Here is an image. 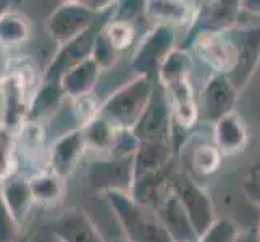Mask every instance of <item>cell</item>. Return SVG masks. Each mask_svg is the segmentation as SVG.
<instances>
[{"label": "cell", "mask_w": 260, "mask_h": 242, "mask_svg": "<svg viewBox=\"0 0 260 242\" xmlns=\"http://www.w3.org/2000/svg\"><path fill=\"white\" fill-rule=\"evenodd\" d=\"M105 197L128 242H175L154 209L136 202L126 192L110 191Z\"/></svg>", "instance_id": "obj_1"}, {"label": "cell", "mask_w": 260, "mask_h": 242, "mask_svg": "<svg viewBox=\"0 0 260 242\" xmlns=\"http://www.w3.org/2000/svg\"><path fill=\"white\" fill-rule=\"evenodd\" d=\"M154 91L155 86L150 78L141 75L107 98L99 110V116L115 129L133 131L144 115Z\"/></svg>", "instance_id": "obj_2"}, {"label": "cell", "mask_w": 260, "mask_h": 242, "mask_svg": "<svg viewBox=\"0 0 260 242\" xmlns=\"http://www.w3.org/2000/svg\"><path fill=\"white\" fill-rule=\"evenodd\" d=\"M172 189L186 213L189 215L197 234L201 237L217 221L213 217V205L209 194L186 171H176V169L172 178Z\"/></svg>", "instance_id": "obj_3"}, {"label": "cell", "mask_w": 260, "mask_h": 242, "mask_svg": "<svg viewBox=\"0 0 260 242\" xmlns=\"http://www.w3.org/2000/svg\"><path fill=\"white\" fill-rule=\"evenodd\" d=\"M26 79L21 73H8L0 78L2 97V123L7 129L16 132L28 120L29 103L34 94H29Z\"/></svg>", "instance_id": "obj_4"}, {"label": "cell", "mask_w": 260, "mask_h": 242, "mask_svg": "<svg viewBox=\"0 0 260 242\" xmlns=\"http://www.w3.org/2000/svg\"><path fill=\"white\" fill-rule=\"evenodd\" d=\"M172 109L162 87H155L142 118L133 129L139 142H172Z\"/></svg>", "instance_id": "obj_5"}, {"label": "cell", "mask_w": 260, "mask_h": 242, "mask_svg": "<svg viewBox=\"0 0 260 242\" xmlns=\"http://www.w3.org/2000/svg\"><path fill=\"white\" fill-rule=\"evenodd\" d=\"M92 13L78 2H63L53 10L47 20L46 29L58 46L79 38L91 29Z\"/></svg>", "instance_id": "obj_6"}, {"label": "cell", "mask_w": 260, "mask_h": 242, "mask_svg": "<svg viewBox=\"0 0 260 242\" xmlns=\"http://www.w3.org/2000/svg\"><path fill=\"white\" fill-rule=\"evenodd\" d=\"M238 89L233 86L226 75H215L204 87L199 115L205 121L217 123L226 115L233 113L236 105Z\"/></svg>", "instance_id": "obj_7"}, {"label": "cell", "mask_w": 260, "mask_h": 242, "mask_svg": "<svg viewBox=\"0 0 260 242\" xmlns=\"http://www.w3.org/2000/svg\"><path fill=\"white\" fill-rule=\"evenodd\" d=\"M94 39H95V36L92 34V28H91L84 34L79 36V38L60 46L58 52L55 53V57L52 58L46 73H44L42 81L60 84V79L63 78L70 70H73L79 63H83V61L92 57Z\"/></svg>", "instance_id": "obj_8"}, {"label": "cell", "mask_w": 260, "mask_h": 242, "mask_svg": "<svg viewBox=\"0 0 260 242\" xmlns=\"http://www.w3.org/2000/svg\"><path fill=\"white\" fill-rule=\"evenodd\" d=\"M84 129H73L60 136L49 150V169L65 179L76 168L86 150Z\"/></svg>", "instance_id": "obj_9"}, {"label": "cell", "mask_w": 260, "mask_h": 242, "mask_svg": "<svg viewBox=\"0 0 260 242\" xmlns=\"http://www.w3.org/2000/svg\"><path fill=\"white\" fill-rule=\"evenodd\" d=\"M133 163L134 157L112 158L107 163H95L91 166V181L104 192H124L133 187Z\"/></svg>", "instance_id": "obj_10"}, {"label": "cell", "mask_w": 260, "mask_h": 242, "mask_svg": "<svg viewBox=\"0 0 260 242\" xmlns=\"http://www.w3.org/2000/svg\"><path fill=\"white\" fill-rule=\"evenodd\" d=\"M155 212L175 242H199V234H197L189 215L186 213L181 202L173 192L158 205Z\"/></svg>", "instance_id": "obj_11"}, {"label": "cell", "mask_w": 260, "mask_h": 242, "mask_svg": "<svg viewBox=\"0 0 260 242\" xmlns=\"http://www.w3.org/2000/svg\"><path fill=\"white\" fill-rule=\"evenodd\" d=\"M55 234L61 242H105L87 213L78 209L61 215L55 223Z\"/></svg>", "instance_id": "obj_12"}, {"label": "cell", "mask_w": 260, "mask_h": 242, "mask_svg": "<svg viewBox=\"0 0 260 242\" xmlns=\"http://www.w3.org/2000/svg\"><path fill=\"white\" fill-rule=\"evenodd\" d=\"M172 165V142H139L134 154L133 183Z\"/></svg>", "instance_id": "obj_13"}, {"label": "cell", "mask_w": 260, "mask_h": 242, "mask_svg": "<svg viewBox=\"0 0 260 242\" xmlns=\"http://www.w3.org/2000/svg\"><path fill=\"white\" fill-rule=\"evenodd\" d=\"M0 195L16 221L23 225L34 203L29 179L23 175H15L13 178L7 179L4 184H0Z\"/></svg>", "instance_id": "obj_14"}, {"label": "cell", "mask_w": 260, "mask_h": 242, "mask_svg": "<svg viewBox=\"0 0 260 242\" xmlns=\"http://www.w3.org/2000/svg\"><path fill=\"white\" fill-rule=\"evenodd\" d=\"M101 75V66H99L92 58H87L83 63H79L73 70L60 79L61 91L65 95L71 98H83L92 92V89Z\"/></svg>", "instance_id": "obj_15"}, {"label": "cell", "mask_w": 260, "mask_h": 242, "mask_svg": "<svg viewBox=\"0 0 260 242\" xmlns=\"http://www.w3.org/2000/svg\"><path fill=\"white\" fill-rule=\"evenodd\" d=\"M215 141L221 154H235L243 150L247 141V131L238 113H230L215 123Z\"/></svg>", "instance_id": "obj_16"}, {"label": "cell", "mask_w": 260, "mask_h": 242, "mask_svg": "<svg viewBox=\"0 0 260 242\" xmlns=\"http://www.w3.org/2000/svg\"><path fill=\"white\" fill-rule=\"evenodd\" d=\"M31 38L29 18L15 8L0 12V46L16 47Z\"/></svg>", "instance_id": "obj_17"}, {"label": "cell", "mask_w": 260, "mask_h": 242, "mask_svg": "<svg viewBox=\"0 0 260 242\" xmlns=\"http://www.w3.org/2000/svg\"><path fill=\"white\" fill-rule=\"evenodd\" d=\"M63 97L65 94L58 83H46V81H42V84L31 98L28 120L26 121L42 123L44 118H49V116H52L58 110Z\"/></svg>", "instance_id": "obj_18"}, {"label": "cell", "mask_w": 260, "mask_h": 242, "mask_svg": "<svg viewBox=\"0 0 260 242\" xmlns=\"http://www.w3.org/2000/svg\"><path fill=\"white\" fill-rule=\"evenodd\" d=\"M172 39H173V34L170 31V28L167 26H160L157 28L152 36H149L147 41L142 44V47L138 53V60L144 61V65H142L141 70H147V68H152L158 65L160 61L164 63V60L168 57V46H172Z\"/></svg>", "instance_id": "obj_19"}, {"label": "cell", "mask_w": 260, "mask_h": 242, "mask_svg": "<svg viewBox=\"0 0 260 242\" xmlns=\"http://www.w3.org/2000/svg\"><path fill=\"white\" fill-rule=\"evenodd\" d=\"M239 8H241L239 4L235 2L207 4V7H204L199 15L201 26L204 29H209L207 32L226 31V28H230L236 21V15Z\"/></svg>", "instance_id": "obj_20"}, {"label": "cell", "mask_w": 260, "mask_h": 242, "mask_svg": "<svg viewBox=\"0 0 260 242\" xmlns=\"http://www.w3.org/2000/svg\"><path fill=\"white\" fill-rule=\"evenodd\" d=\"M29 179V187L34 202L38 203H52L57 202L63 194V179L50 169L39 171Z\"/></svg>", "instance_id": "obj_21"}, {"label": "cell", "mask_w": 260, "mask_h": 242, "mask_svg": "<svg viewBox=\"0 0 260 242\" xmlns=\"http://www.w3.org/2000/svg\"><path fill=\"white\" fill-rule=\"evenodd\" d=\"M18 141L15 132L0 124V184L18 175Z\"/></svg>", "instance_id": "obj_22"}, {"label": "cell", "mask_w": 260, "mask_h": 242, "mask_svg": "<svg viewBox=\"0 0 260 242\" xmlns=\"http://www.w3.org/2000/svg\"><path fill=\"white\" fill-rule=\"evenodd\" d=\"M84 129V137H86V144L91 146L94 149H109L113 146V141L116 136V131L113 126H110L105 120H102L101 116L94 118L91 123H87Z\"/></svg>", "instance_id": "obj_23"}, {"label": "cell", "mask_w": 260, "mask_h": 242, "mask_svg": "<svg viewBox=\"0 0 260 242\" xmlns=\"http://www.w3.org/2000/svg\"><path fill=\"white\" fill-rule=\"evenodd\" d=\"M221 152L218 147H215L212 144H199L196 146L192 152V168L196 173H199L202 176L212 175L213 171H217V168L220 166L221 160Z\"/></svg>", "instance_id": "obj_24"}, {"label": "cell", "mask_w": 260, "mask_h": 242, "mask_svg": "<svg viewBox=\"0 0 260 242\" xmlns=\"http://www.w3.org/2000/svg\"><path fill=\"white\" fill-rule=\"evenodd\" d=\"M101 32L105 36L107 41L112 44L116 52L126 49L133 41L131 23L124 20H118V18H115L110 23H107L105 28Z\"/></svg>", "instance_id": "obj_25"}, {"label": "cell", "mask_w": 260, "mask_h": 242, "mask_svg": "<svg viewBox=\"0 0 260 242\" xmlns=\"http://www.w3.org/2000/svg\"><path fill=\"white\" fill-rule=\"evenodd\" d=\"M238 237V229L230 220H217L207 232L199 237V242H235Z\"/></svg>", "instance_id": "obj_26"}, {"label": "cell", "mask_w": 260, "mask_h": 242, "mask_svg": "<svg viewBox=\"0 0 260 242\" xmlns=\"http://www.w3.org/2000/svg\"><path fill=\"white\" fill-rule=\"evenodd\" d=\"M21 225L16 221L0 195V242H18Z\"/></svg>", "instance_id": "obj_27"}, {"label": "cell", "mask_w": 260, "mask_h": 242, "mask_svg": "<svg viewBox=\"0 0 260 242\" xmlns=\"http://www.w3.org/2000/svg\"><path fill=\"white\" fill-rule=\"evenodd\" d=\"M116 57V50L113 49L112 44L107 41V38L99 32L94 39V49H92V60L95 63L101 66V68H109L115 63V58Z\"/></svg>", "instance_id": "obj_28"}, {"label": "cell", "mask_w": 260, "mask_h": 242, "mask_svg": "<svg viewBox=\"0 0 260 242\" xmlns=\"http://www.w3.org/2000/svg\"><path fill=\"white\" fill-rule=\"evenodd\" d=\"M149 12L155 13L157 18H164V20H183L186 5L184 4H170V2H150Z\"/></svg>", "instance_id": "obj_29"}, {"label": "cell", "mask_w": 260, "mask_h": 242, "mask_svg": "<svg viewBox=\"0 0 260 242\" xmlns=\"http://www.w3.org/2000/svg\"><path fill=\"white\" fill-rule=\"evenodd\" d=\"M243 192L249 202L260 209V173H255L243 183Z\"/></svg>", "instance_id": "obj_30"}, {"label": "cell", "mask_w": 260, "mask_h": 242, "mask_svg": "<svg viewBox=\"0 0 260 242\" xmlns=\"http://www.w3.org/2000/svg\"><path fill=\"white\" fill-rule=\"evenodd\" d=\"M235 242H258V231H257V228L238 232V237H236Z\"/></svg>", "instance_id": "obj_31"}, {"label": "cell", "mask_w": 260, "mask_h": 242, "mask_svg": "<svg viewBox=\"0 0 260 242\" xmlns=\"http://www.w3.org/2000/svg\"><path fill=\"white\" fill-rule=\"evenodd\" d=\"M243 10L252 15H260V0H246V2L239 4Z\"/></svg>", "instance_id": "obj_32"}, {"label": "cell", "mask_w": 260, "mask_h": 242, "mask_svg": "<svg viewBox=\"0 0 260 242\" xmlns=\"http://www.w3.org/2000/svg\"><path fill=\"white\" fill-rule=\"evenodd\" d=\"M5 71V58H4V53H2V46H0V78H2Z\"/></svg>", "instance_id": "obj_33"}, {"label": "cell", "mask_w": 260, "mask_h": 242, "mask_svg": "<svg viewBox=\"0 0 260 242\" xmlns=\"http://www.w3.org/2000/svg\"><path fill=\"white\" fill-rule=\"evenodd\" d=\"M257 231H258V242H260V221H258V226H257Z\"/></svg>", "instance_id": "obj_34"}, {"label": "cell", "mask_w": 260, "mask_h": 242, "mask_svg": "<svg viewBox=\"0 0 260 242\" xmlns=\"http://www.w3.org/2000/svg\"><path fill=\"white\" fill-rule=\"evenodd\" d=\"M121 242H128V240H121Z\"/></svg>", "instance_id": "obj_35"}]
</instances>
